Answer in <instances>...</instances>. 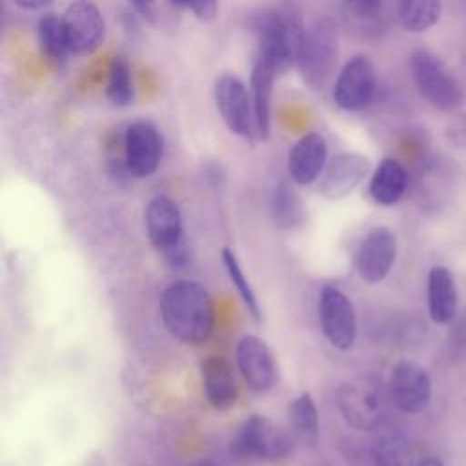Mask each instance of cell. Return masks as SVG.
I'll return each instance as SVG.
<instances>
[{"label":"cell","mask_w":466,"mask_h":466,"mask_svg":"<svg viewBox=\"0 0 466 466\" xmlns=\"http://www.w3.org/2000/svg\"><path fill=\"white\" fill-rule=\"evenodd\" d=\"M215 104L224 124L231 133L249 140L257 137L253 104L244 82L238 76L222 75L217 80Z\"/></svg>","instance_id":"obj_9"},{"label":"cell","mask_w":466,"mask_h":466,"mask_svg":"<svg viewBox=\"0 0 466 466\" xmlns=\"http://www.w3.org/2000/svg\"><path fill=\"white\" fill-rule=\"evenodd\" d=\"M446 137L450 140V144L466 157V111L457 113L448 127H446Z\"/></svg>","instance_id":"obj_31"},{"label":"cell","mask_w":466,"mask_h":466,"mask_svg":"<svg viewBox=\"0 0 466 466\" xmlns=\"http://www.w3.org/2000/svg\"><path fill=\"white\" fill-rule=\"evenodd\" d=\"M411 78L428 104L453 111L462 104V89L442 60L428 49H417L410 58Z\"/></svg>","instance_id":"obj_4"},{"label":"cell","mask_w":466,"mask_h":466,"mask_svg":"<svg viewBox=\"0 0 466 466\" xmlns=\"http://www.w3.org/2000/svg\"><path fill=\"white\" fill-rule=\"evenodd\" d=\"M38 44H40L42 55L49 62L62 64L66 60V56H67V53H71V49L67 44L62 16L58 18L49 13L38 20Z\"/></svg>","instance_id":"obj_24"},{"label":"cell","mask_w":466,"mask_h":466,"mask_svg":"<svg viewBox=\"0 0 466 466\" xmlns=\"http://www.w3.org/2000/svg\"><path fill=\"white\" fill-rule=\"evenodd\" d=\"M373 466H417L408 437L397 428L382 430L371 446Z\"/></svg>","instance_id":"obj_22"},{"label":"cell","mask_w":466,"mask_h":466,"mask_svg":"<svg viewBox=\"0 0 466 466\" xmlns=\"http://www.w3.org/2000/svg\"><path fill=\"white\" fill-rule=\"evenodd\" d=\"M202 386L206 391V399L217 410H226L235 404L238 395V386L235 373L229 362L222 357L211 355L200 364Z\"/></svg>","instance_id":"obj_19"},{"label":"cell","mask_w":466,"mask_h":466,"mask_svg":"<svg viewBox=\"0 0 466 466\" xmlns=\"http://www.w3.org/2000/svg\"><path fill=\"white\" fill-rule=\"evenodd\" d=\"M388 391L399 411L420 413L431 399V377L420 364L400 360L391 370Z\"/></svg>","instance_id":"obj_11"},{"label":"cell","mask_w":466,"mask_h":466,"mask_svg":"<svg viewBox=\"0 0 466 466\" xmlns=\"http://www.w3.org/2000/svg\"><path fill=\"white\" fill-rule=\"evenodd\" d=\"M106 95L113 106L124 107L133 100V80L129 64L122 56H115L109 67Z\"/></svg>","instance_id":"obj_27"},{"label":"cell","mask_w":466,"mask_h":466,"mask_svg":"<svg viewBox=\"0 0 466 466\" xmlns=\"http://www.w3.org/2000/svg\"><path fill=\"white\" fill-rule=\"evenodd\" d=\"M135 7L144 13L146 16H151V5H153V0H133Z\"/></svg>","instance_id":"obj_34"},{"label":"cell","mask_w":466,"mask_h":466,"mask_svg":"<svg viewBox=\"0 0 466 466\" xmlns=\"http://www.w3.org/2000/svg\"><path fill=\"white\" fill-rule=\"evenodd\" d=\"M344 9L359 20H373L380 15L382 0H342Z\"/></svg>","instance_id":"obj_30"},{"label":"cell","mask_w":466,"mask_h":466,"mask_svg":"<svg viewBox=\"0 0 466 466\" xmlns=\"http://www.w3.org/2000/svg\"><path fill=\"white\" fill-rule=\"evenodd\" d=\"M408 189V173L395 158H382L370 180V195L380 206L397 204Z\"/></svg>","instance_id":"obj_21"},{"label":"cell","mask_w":466,"mask_h":466,"mask_svg":"<svg viewBox=\"0 0 466 466\" xmlns=\"http://www.w3.org/2000/svg\"><path fill=\"white\" fill-rule=\"evenodd\" d=\"M279 73L275 60L258 51L251 67V104L255 115V133L258 138H268L271 126V93L273 80Z\"/></svg>","instance_id":"obj_18"},{"label":"cell","mask_w":466,"mask_h":466,"mask_svg":"<svg viewBox=\"0 0 466 466\" xmlns=\"http://www.w3.org/2000/svg\"><path fill=\"white\" fill-rule=\"evenodd\" d=\"M169 2L177 7H189L191 5V0H169Z\"/></svg>","instance_id":"obj_36"},{"label":"cell","mask_w":466,"mask_h":466,"mask_svg":"<svg viewBox=\"0 0 466 466\" xmlns=\"http://www.w3.org/2000/svg\"><path fill=\"white\" fill-rule=\"evenodd\" d=\"M235 355L237 366L251 390L262 393L273 388L277 380V368L273 355L262 339L244 335L237 344Z\"/></svg>","instance_id":"obj_15"},{"label":"cell","mask_w":466,"mask_h":466,"mask_svg":"<svg viewBox=\"0 0 466 466\" xmlns=\"http://www.w3.org/2000/svg\"><path fill=\"white\" fill-rule=\"evenodd\" d=\"M164 142L158 129L146 120L127 126L124 135V162L129 175L137 178L151 177L162 160Z\"/></svg>","instance_id":"obj_10"},{"label":"cell","mask_w":466,"mask_h":466,"mask_svg":"<svg viewBox=\"0 0 466 466\" xmlns=\"http://www.w3.org/2000/svg\"><path fill=\"white\" fill-rule=\"evenodd\" d=\"M289 431L293 439L308 448H315L319 442V413L309 393H300L288 410Z\"/></svg>","instance_id":"obj_23"},{"label":"cell","mask_w":466,"mask_h":466,"mask_svg":"<svg viewBox=\"0 0 466 466\" xmlns=\"http://www.w3.org/2000/svg\"><path fill=\"white\" fill-rule=\"evenodd\" d=\"M189 9L195 13L198 20L209 22L217 16L218 11V0H191Z\"/></svg>","instance_id":"obj_32"},{"label":"cell","mask_w":466,"mask_h":466,"mask_svg":"<svg viewBox=\"0 0 466 466\" xmlns=\"http://www.w3.org/2000/svg\"><path fill=\"white\" fill-rule=\"evenodd\" d=\"M337 408L342 419L357 430H373L380 419V388L371 377H357L337 390Z\"/></svg>","instance_id":"obj_6"},{"label":"cell","mask_w":466,"mask_h":466,"mask_svg":"<svg viewBox=\"0 0 466 466\" xmlns=\"http://www.w3.org/2000/svg\"><path fill=\"white\" fill-rule=\"evenodd\" d=\"M320 328L328 342L337 350H350L357 337V315L353 302L333 286H324L319 300Z\"/></svg>","instance_id":"obj_8"},{"label":"cell","mask_w":466,"mask_h":466,"mask_svg":"<svg viewBox=\"0 0 466 466\" xmlns=\"http://www.w3.org/2000/svg\"><path fill=\"white\" fill-rule=\"evenodd\" d=\"M191 466H218V464L209 462V461H200V462H195V464H191Z\"/></svg>","instance_id":"obj_37"},{"label":"cell","mask_w":466,"mask_h":466,"mask_svg":"<svg viewBox=\"0 0 466 466\" xmlns=\"http://www.w3.org/2000/svg\"><path fill=\"white\" fill-rule=\"evenodd\" d=\"M339 55V31L331 16H322L311 22L300 44L297 69L304 84L313 89H322L329 80Z\"/></svg>","instance_id":"obj_3"},{"label":"cell","mask_w":466,"mask_h":466,"mask_svg":"<svg viewBox=\"0 0 466 466\" xmlns=\"http://www.w3.org/2000/svg\"><path fill=\"white\" fill-rule=\"evenodd\" d=\"M375 86L373 64L368 56L357 55L342 66L333 87V100L344 111H360L373 100Z\"/></svg>","instance_id":"obj_12"},{"label":"cell","mask_w":466,"mask_h":466,"mask_svg":"<svg viewBox=\"0 0 466 466\" xmlns=\"http://www.w3.org/2000/svg\"><path fill=\"white\" fill-rule=\"evenodd\" d=\"M328 162V144L320 133H306L300 137L288 155V173L299 186L315 182Z\"/></svg>","instance_id":"obj_17"},{"label":"cell","mask_w":466,"mask_h":466,"mask_svg":"<svg viewBox=\"0 0 466 466\" xmlns=\"http://www.w3.org/2000/svg\"><path fill=\"white\" fill-rule=\"evenodd\" d=\"M160 315L167 331L186 344L206 342L215 328L211 297L193 280H175L164 289Z\"/></svg>","instance_id":"obj_1"},{"label":"cell","mask_w":466,"mask_h":466,"mask_svg":"<svg viewBox=\"0 0 466 466\" xmlns=\"http://www.w3.org/2000/svg\"><path fill=\"white\" fill-rule=\"evenodd\" d=\"M446 351L453 362L466 360V308L459 309L455 319L450 322Z\"/></svg>","instance_id":"obj_29"},{"label":"cell","mask_w":466,"mask_h":466,"mask_svg":"<svg viewBox=\"0 0 466 466\" xmlns=\"http://www.w3.org/2000/svg\"><path fill=\"white\" fill-rule=\"evenodd\" d=\"M293 435L262 415L246 419L237 433L235 450L242 457L258 461H282L293 450Z\"/></svg>","instance_id":"obj_5"},{"label":"cell","mask_w":466,"mask_h":466,"mask_svg":"<svg viewBox=\"0 0 466 466\" xmlns=\"http://www.w3.org/2000/svg\"><path fill=\"white\" fill-rule=\"evenodd\" d=\"M16 5H20L22 9H29V11H35V9H40L47 4H51L53 0H13Z\"/></svg>","instance_id":"obj_33"},{"label":"cell","mask_w":466,"mask_h":466,"mask_svg":"<svg viewBox=\"0 0 466 466\" xmlns=\"http://www.w3.org/2000/svg\"><path fill=\"white\" fill-rule=\"evenodd\" d=\"M428 315L435 324H450L457 315V288L453 275L444 266H433L426 282Z\"/></svg>","instance_id":"obj_20"},{"label":"cell","mask_w":466,"mask_h":466,"mask_svg":"<svg viewBox=\"0 0 466 466\" xmlns=\"http://www.w3.org/2000/svg\"><path fill=\"white\" fill-rule=\"evenodd\" d=\"M273 217L282 228L299 226L304 218V206L299 195L286 184L280 182L273 193Z\"/></svg>","instance_id":"obj_26"},{"label":"cell","mask_w":466,"mask_h":466,"mask_svg":"<svg viewBox=\"0 0 466 466\" xmlns=\"http://www.w3.org/2000/svg\"><path fill=\"white\" fill-rule=\"evenodd\" d=\"M441 0H399V20L406 31L422 33L441 18Z\"/></svg>","instance_id":"obj_25"},{"label":"cell","mask_w":466,"mask_h":466,"mask_svg":"<svg viewBox=\"0 0 466 466\" xmlns=\"http://www.w3.org/2000/svg\"><path fill=\"white\" fill-rule=\"evenodd\" d=\"M397 257V238L384 228L370 229L355 253V268L362 280L375 284L388 277Z\"/></svg>","instance_id":"obj_13"},{"label":"cell","mask_w":466,"mask_h":466,"mask_svg":"<svg viewBox=\"0 0 466 466\" xmlns=\"http://www.w3.org/2000/svg\"><path fill=\"white\" fill-rule=\"evenodd\" d=\"M253 29L258 36V51L268 53L284 73L297 64L304 38V22L300 5L295 0H280L255 16Z\"/></svg>","instance_id":"obj_2"},{"label":"cell","mask_w":466,"mask_h":466,"mask_svg":"<svg viewBox=\"0 0 466 466\" xmlns=\"http://www.w3.org/2000/svg\"><path fill=\"white\" fill-rule=\"evenodd\" d=\"M66 36L71 53H93L104 40L106 24L98 7L89 0H76L62 15Z\"/></svg>","instance_id":"obj_14"},{"label":"cell","mask_w":466,"mask_h":466,"mask_svg":"<svg viewBox=\"0 0 466 466\" xmlns=\"http://www.w3.org/2000/svg\"><path fill=\"white\" fill-rule=\"evenodd\" d=\"M222 262L226 266V271H228V277L231 280V284L237 288L248 313L258 322L260 320V306H258V300H257V295L255 291L251 289L240 264H238V258L235 257V253L229 249V248H224L222 249Z\"/></svg>","instance_id":"obj_28"},{"label":"cell","mask_w":466,"mask_h":466,"mask_svg":"<svg viewBox=\"0 0 466 466\" xmlns=\"http://www.w3.org/2000/svg\"><path fill=\"white\" fill-rule=\"evenodd\" d=\"M146 229L151 244L162 251L173 266H178L186 258L182 246V217L171 198L155 197L147 204Z\"/></svg>","instance_id":"obj_7"},{"label":"cell","mask_w":466,"mask_h":466,"mask_svg":"<svg viewBox=\"0 0 466 466\" xmlns=\"http://www.w3.org/2000/svg\"><path fill=\"white\" fill-rule=\"evenodd\" d=\"M417 466H446L442 461H439L437 457H424L420 461H417Z\"/></svg>","instance_id":"obj_35"},{"label":"cell","mask_w":466,"mask_h":466,"mask_svg":"<svg viewBox=\"0 0 466 466\" xmlns=\"http://www.w3.org/2000/svg\"><path fill=\"white\" fill-rule=\"evenodd\" d=\"M370 160L359 153H339L324 167L319 191L328 198H342L368 175Z\"/></svg>","instance_id":"obj_16"}]
</instances>
